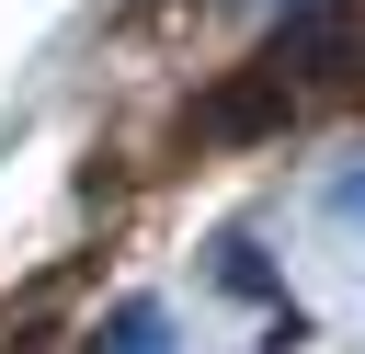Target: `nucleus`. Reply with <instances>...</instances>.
<instances>
[{
  "label": "nucleus",
  "mask_w": 365,
  "mask_h": 354,
  "mask_svg": "<svg viewBox=\"0 0 365 354\" xmlns=\"http://www.w3.org/2000/svg\"><path fill=\"white\" fill-rule=\"evenodd\" d=\"M297 103H365V0H297L262 46Z\"/></svg>",
  "instance_id": "obj_1"
},
{
  "label": "nucleus",
  "mask_w": 365,
  "mask_h": 354,
  "mask_svg": "<svg viewBox=\"0 0 365 354\" xmlns=\"http://www.w3.org/2000/svg\"><path fill=\"white\" fill-rule=\"evenodd\" d=\"M285 114H297L285 69L251 57V69H228V80H205V91L182 103V137H194V148H262V137H285Z\"/></svg>",
  "instance_id": "obj_2"
},
{
  "label": "nucleus",
  "mask_w": 365,
  "mask_h": 354,
  "mask_svg": "<svg viewBox=\"0 0 365 354\" xmlns=\"http://www.w3.org/2000/svg\"><path fill=\"white\" fill-rule=\"evenodd\" d=\"M103 354H160V308H148V297H125V308L103 320Z\"/></svg>",
  "instance_id": "obj_3"
},
{
  "label": "nucleus",
  "mask_w": 365,
  "mask_h": 354,
  "mask_svg": "<svg viewBox=\"0 0 365 354\" xmlns=\"http://www.w3.org/2000/svg\"><path fill=\"white\" fill-rule=\"evenodd\" d=\"M217 285H240V297H274V274H262V251H251V240H228V251H217Z\"/></svg>",
  "instance_id": "obj_4"
},
{
  "label": "nucleus",
  "mask_w": 365,
  "mask_h": 354,
  "mask_svg": "<svg viewBox=\"0 0 365 354\" xmlns=\"http://www.w3.org/2000/svg\"><path fill=\"white\" fill-rule=\"evenodd\" d=\"M11 354H46V331H23V343H11Z\"/></svg>",
  "instance_id": "obj_5"
}]
</instances>
